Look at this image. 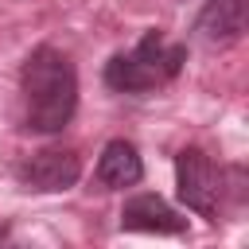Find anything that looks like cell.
<instances>
[{"label":"cell","instance_id":"52a82bcc","mask_svg":"<svg viewBox=\"0 0 249 249\" xmlns=\"http://www.w3.org/2000/svg\"><path fill=\"white\" fill-rule=\"evenodd\" d=\"M144 175V163H140V152L128 144V140H109L101 148V160H97V183L105 191H124V187H136Z\"/></svg>","mask_w":249,"mask_h":249},{"label":"cell","instance_id":"7a4b0ae2","mask_svg":"<svg viewBox=\"0 0 249 249\" xmlns=\"http://www.w3.org/2000/svg\"><path fill=\"white\" fill-rule=\"evenodd\" d=\"M187 58V47L163 43L160 31H148L132 51H121L105 62V86L117 93H148L179 74Z\"/></svg>","mask_w":249,"mask_h":249},{"label":"cell","instance_id":"8992f818","mask_svg":"<svg viewBox=\"0 0 249 249\" xmlns=\"http://www.w3.org/2000/svg\"><path fill=\"white\" fill-rule=\"evenodd\" d=\"M198 39L210 47H226L233 39H241L245 31V0H206L195 23Z\"/></svg>","mask_w":249,"mask_h":249},{"label":"cell","instance_id":"277c9868","mask_svg":"<svg viewBox=\"0 0 249 249\" xmlns=\"http://www.w3.org/2000/svg\"><path fill=\"white\" fill-rule=\"evenodd\" d=\"M78 175H82V160H78V152H70V148H43V152L27 156V160L16 167V179H19L27 191H43V195L74 187Z\"/></svg>","mask_w":249,"mask_h":249},{"label":"cell","instance_id":"ba28073f","mask_svg":"<svg viewBox=\"0 0 249 249\" xmlns=\"http://www.w3.org/2000/svg\"><path fill=\"white\" fill-rule=\"evenodd\" d=\"M4 237H8V226H0V241H4Z\"/></svg>","mask_w":249,"mask_h":249},{"label":"cell","instance_id":"3957f363","mask_svg":"<svg viewBox=\"0 0 249 249\" xmlns=\"http://www.w3.org/2000/svg\"><path fill=\"white\" fill-rule=\"evenodd\" d=\"M175 183H179V198L187 210L214 218L218 214V198H222V171L214 167V160L202 148H183L175 156Z\"/></svg>","mask_w":249,"mask_h":249},{"label":"cell","instance_id":"5b68a950","mask_svg":"<svg viewBox=\"0 0 249 249\" xmlns=\"http://www.w3.org/2000/svg\"><path fill=\"white\" fill-rule=\"evenodd\" d=\"M121 230H132V233H183L187 218L175 206H167L160 195H132L121 206Z\"/></svg>","mask_w":249,"mask_h":249},{"label":"cell","instance_id":"6da1fadb","mask_svg":"<svg viewBox=\"0 0 249 249\" xmlns=\"http://www.w3.org/2000/svg\"><path fill=\"white\" fill-rule=\"evenodd\" d=\"M23 124L31 132H62L78 109V74L58 47H35L19 70Z\"/></svg>","mask_w":249,"mask_h":249}]
</instances>
